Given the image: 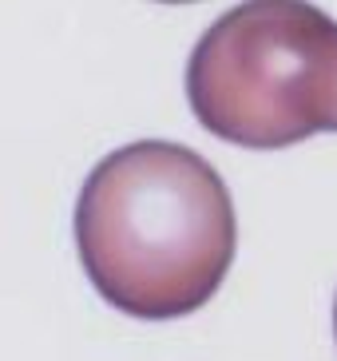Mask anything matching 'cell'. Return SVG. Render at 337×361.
<instances>
[{
  "mask_svg": "<svg viewBox=\"0 0 337 361\" xmlns=\"http://www.w3.org/2000/svg\"><path fill=\"white\" fill-rule=\"evenodd\" d=\"M187 104L222 143L294 147L337 131V20L310 0H243L199 36Z\"/></svg>",
  "mask_w": 337,
  "mask_h": 361,
  "instance_id": "cell-2",
  "label": "cell"
},
{
  "mask_svg": "<svg viewBox=\"0 0 337 361\" xmlns=\"http://www.w3.org/2000/svg\"><path fill=\"white\" fill-rule=\"evenodd\" d=\"M87 282L127 318L171 322L202 310L238 250L234 199L195 147L139 139L92 167L75 199Z\"/></svg>",
  "mask_w": 337,
  "mask_h": 361,
  "instance_id": "cell-1",
  "label": "cell"
},
{
  "mask_svg": "<svg viewBox=\"0 0 337 361\" xmlns=\"http://www.w3.org/2000/svg\"><path fill=\"white\" fill-rule=\"evenodd\" d=\"M333 334H337V302H333Z\"/></svg>",
  "mask_w": 337,
  "mask_h": 361,
  "instance_id": "cell-4",
  "label": "cell"
},
{
  "mask_svg": "<svg viewBox=\"0 0 337 361\" xmlns=\"http://www.w3.org/2000/svg\"><path fill=\"white\" fill-rule=\"evenodd\" d=\"M159 4H195V0H159Z\"/></svg>",
  "mask_w": 337,
  "mask_h": 361,
  "instance_id": "cell-3",
  "label": "cell"
}]
</instances>
